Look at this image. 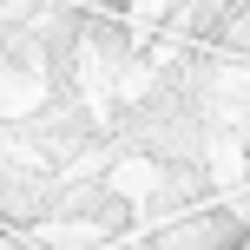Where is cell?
Here are the masks:
<instances>
[{
    "label": "cell",
    "instance_id": "obj_1",
    "mask_svg": "<svg viewBox=\"0 0 250 250\" xmlns=\"http://www.w3.org/2000/svg\"><path fill=\"white\" fill-rule=\"evenodd\" d=\"M224 250H250V230H237V237H230V244H224Z\"/></svg>",
    "mask_w": 250,
    "mask_h": 250
}]
</instances>
